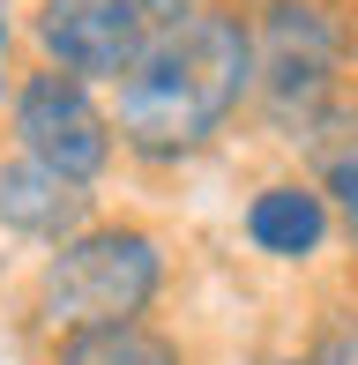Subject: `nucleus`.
<instances>
[{"label":"nucleus","mask_w":358,"mask_h":365,"mask_svg":"<svg viewBox=\"0 0 358 365\" xmlns=\"http://www.w3.org/2000/svg\"><path fill=\"white\" fill-rule=\"evenodd\" d=\"M306 142H314V157H321V202H336V217H344L351 239H358V127H336L329 112H321V120L306 127Z\"/></svg>","instance_id":"nucleus-9"},{"label":"nucleus","mask_w":358,"mask_h":365,"mask_svg":"<svg viewBox=\"0 0 358 365\" xmlns=\"http://www.w3.org/2000/svg\"><path fill=\"white\" fill-rule=\"evenodd\" d=\"M30 38H38L45 68L75 82H120L157 38V23L142 15V0H38Z\"/></svg>","instance_id":"nucleus-4"},{"label":"nucleus","mask_w":358,"mask_h":365,"mask_svg":"<svg viewBox=\"0 0 358 365\" xmlns=\"http://www.w3.org/2000/svg\"><path fill=\"white\" fill-rule=\"evenodd\" d=\"M112 127L135 157L179 164L194 149L224 135L239 105L254 90V30L239 8H187L179 23H157V38L142 45V60L120 82Z\"/></svg>","instance_id":"nucleus-1"},{"label":"nucleus","mask_w":358,"mask_h":365,"mask_svg":"<svg viewBox=\"0 0 358 365\" xmlns=\"http://www.w3.org/2000/svg\"><path fill=\"white\" fill-rule=\"evenodd\" d=\"M247 239L262 246L276 261H306L321 254V239H329V202H321V187H306V179H276L247 202Z\"/></svg>","instance_id":"nucleus-7"},{"label":"nucleus","mask_w":358,"mask_h":365,"mask_svg":"<svg viewBox=\"0 0 358 365\" xmlns=\"http://www.w3.org/2000/svg\"><path fill=\"white\" fill-rule=\"evenodd\" d=\"M187 8H202V0H142V15H150V23H179Z\"/></svg>","instance_id":"nucleus-11"},{"label":"nucleus","mask_w":358,"mask_h":365,"mask_svg":"<svg viewBox=\"0 0 358 365\" xmlns=\"http://www.w3.org/2000/svg\"><path fill=\"white\" fill-rule=\"evenodd\" d=\"M90 217V187L68 172H53V164L38 157H15L0 164V224L23 231V239H75V224Z\"/></svg>","instance_id":"nucleus-6"},{"label":"nucleus","mask_w":358,"mask_h":365,"mask_svg":"<svg viewBox=\"0 0 358 365\" xmlns=\"http://www.w3.org/2000/svg\"><path fill=\"white\" fill-rule=\"evenodd\" d=\"M314 365H358V306H344L314 343Z\"/></svg>","instance_id":"nucleus-10"},{"label":"nucleus","mask_w":358,"mask_h":365,"mask_svg":"<svg viewBox=\"0 0 358 365\" xmlns=\"http://www.w3.org/2000/svg\"><path fill=\"white\" fill-rule=\"evenodd\" d=\"M53 365H179V351L157 328L127 321V328H83V336H68Z\"/></svg>","instance_id":"nucleus-8"},{"label":"nucleus","mask_w":358,"mask_h":365,"mask_svg":"<svg viewBox=\"0 0 358 365\" xmlns=\"http://www.w3.org/2000/svg\"><path fill=\"white\" fill-rule=\"evenodd\" d=\"M336 75H344V23L321 0H269L262 30H254V90H262L276 127H314L336 105Z\"/></svg>","instance_id":"nucleus-3"},{"label":"nucleus","mask_w":358,"mask_h":365,"mask_svg":"<svg viewBox=\"0 0 358 365\" xmlns=\"http://www.w3.org/2000/svg\"><path fill=\"white\" fill-rule=\"evenodd\" d=\"M165 284V254H157L150 231L135 224H97L60 239V254L38 276V313L60 336H83V328H127L142 321V306Z\"/></svg>","instance_id":"nucleus-2"},{"label":"nucleus","mask_w":358,"mask_h":365,"mask_svg":"<svg viewBox=\"0 0 358 365\" xmlns=\"http://www.w3.org/2000/svg\"><path fill=\"white\" fill-rule=\"evenodd\" d=\"M0 90H8V8H0Z\"/></svg>","instance_id":"nucleus-12"},{"label":"nucleus","mask_w":358,"mask_h":365,"mask_svg":"<svg viewBox=\"0 0 358 365\" xmlns=\"http://www.w3.org/2000/svg\"><path fill=\"white\" fill-rule=\"evenodd\" d=\"M15 142H23V157L53 164V172L83 179V187L112 164V120L90 105V82H75L60 68L23 75V90H15Z\"/></svg>","instance_id":"nucleus-5"}]
</instances>
